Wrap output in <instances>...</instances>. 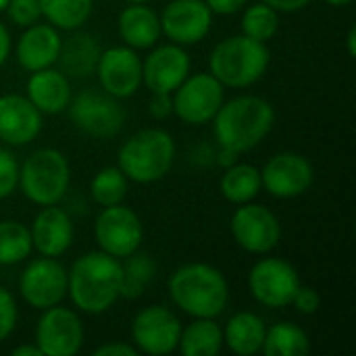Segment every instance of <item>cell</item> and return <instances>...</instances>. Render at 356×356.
Masks as SVG:
<instances>
[{"label": "cell", "instance_id": "5", "mask_svg": "<svg viewBox=\"0 0 356 356\" xmlns=\"http://www.w3.org/2000/svg\"><path fill=\"white\" fill-rule=\"evenodd\" d=\"M175 142L169 131L148 127L123 142L117 156V167L129 181L148 186L161 181L173 167Z\"/></svg>", "mask_w": 356, "mask_h": 356}, {"label": "cell", "instance_id": "10", "mask_svg": "<svg viewBox=\"0 0 356 356\" xmlns=\"http://www.w3.org/2000/svg\"><path fill=\"white\" fill-rule=\"evenodd\" d=\"M236 244L250 254H269L282 240V223L277 215L257 202L238 204L229 221Z\"/></svg>", "mask_w": 356, "mask_h": 356}, {"label": "cell", "instance_id": "47", "mask_svg": "<svg viewBox=\"0 0 356 356\" xmlns=\"http://www.w3.org/2000/svg\"><path fill=\"white\" fill-rule=\"evenodd\" d=\"M127 2H150V0H127Z\"/></svg>", "mask_w": 356, "mask_h": 356}, {"label": "cell", "instance_id": "37", "mask_svg": "<svg viewBox=\"0 0 356 356\" xmlns=\"http://www.w3.org/2000/svg\"><path fill=\"white\" fill-rule=\"evenodd\" d=\"M290 305L300 315H315L319 311V307H321V294L315 288L300 284V288L296 290V294H294V298H292Z\"/></svg>", "mask_w": 356, "mask_h": 356}, {"label": "cell", "instance_id": "35", "mask_svg": "<svg viewBox=\"0 0 356 356\" xmlns=\"http://www.w3.org/2000/svg\"><path fill=\"white\" fill-rule=\"evenodd\" d=\"M6 13H8V19L23 29L38 23L42 17L40 0H10L6 6Z\"/></svg>", "mask_w": 356, "mask_h": 356}, {"label": "cell", "instance_id": "29", "mask_svg": "<svg viewBox=\"0 0 356 356\" xmlns=\"http://www.w3.org/2000/svg\"><path fill=\"white\" fill-rule=\"evenodd\" d=\"M40 8L52 27L75 31L90 19L94 0H40Z\"/></svg>", "mask_w": 356, "mask_h": 356}, {"label": "cell", "instance_id": "41", "mask_svg": "<svg viewBox=\"0 0 356 356\" xmlns=\"http://www.w3.org/2000/svg\"><path fill=\"white\" fill-rule=\"evenodd\" d=\"M265 4H269L273 10L277 13H298L302 10L311 0H261Z\"/></svg>", "mask_w": 356, "mask_h": 356}, {"label": "cell", "instance_id": "22", "mask_svg": "<svg viewBox=\"0 0 356 356\" xmlns=\"http://www.w3.org/2000/svg\"><path fill=\"white\" fill-rule=\"evenodd\" d=\"M27 98L42 115H58L67 111L73 90L69 77L60 69H40L27 79Z\"/></svg>", "mask_w": 356, "mask_h": 356}, {"label": "cell", "instance_id": "18", "mask_svg": "<svg viewBox=\"0 0 356 356\" xmlns=\"http://www.w3.org/2000/svg\"><path fill=\"white\" fill-rule=\"evenodd\" d=\"M192 63L184 46L163 44L148 52L142 60V83L150 94H173L190 75Z\"/></svg>", "mask_w": 356, "mask_h": 356}, {"label": "cell", "instance_id": "40", "mask_svg": "<svg viewBox=\"0 0 356 356\" xmlns=\"http://www.w3.org/2000/svg\"><path fill=\"white\" fill-rule=\"evenodd\" d=\"M94 356H136L140 355L138 348L134 344H125V342H111V344H102L98 346Z\"/></svg>", "mask_w": 356, "mask_h": 356}, {"label": "cell", "instance_id": "32", "mask_svg": "<svg viewBox=\"0 0 356 356\" xmlns=\"http://www.w3.org/2000/svg\"><path fill=\"white\" fill-rule=\"evenodd\" d=\"M123 267V282H121V298L134 300L140 298L146 290V286L152 282L156 273V265L148 254H129L125 259Z\"/></svg>", "mask_w": 356, "mask_h": 356}, {"label": "cell", "instance_id": "8", "mask_svg": "<svg viewBox=\"0 0 356 356\" xmlns=\"http://www.w3.org/2000/svg\"><path fill=\"white\" fill-rule=\"evenodd\" d=\"M94 238L102 252L115 259H127L138 252L144 240V225L138 213L129 207H104L94 223Z\"/></svg>", "mask_w": 356, "mask_h": 356}, {"label": "cell", "instance_id": "15", "mask_svg": "<svg viewBox=\"0 0 356 356\" xmlns=\"http://www.w3.org/2000/svg\"><path fill=\"white\" fill-rule=\"evenodd\" d=\"M313 165L298 152H280L261 169V186L273 198H298L313 186Z\"/></svg>", "mask_w": 356, "mask_h": 356}, {"label": "cell", "instance_id": "19", "mask_svg": "<svg viewBox=\"0 0 356 356\" xmlns=\"http://www.w3.org/2000/svg\"><path fill=\"white\" fill-rule=\"evenodd\" d=\"M42 125V113L27 96H0V142L8 146H25L40 136Z\"/></svg>", "mask_w": 356, "mask_h": 356}, {"label": "cell", "instance_id": "20", "mask_svg": "<svg viewBox=\"0 0 356 356\" xmlns=\"http://www.w3.org/2000/svg\"><path fill=\"white\" fill-rule=\"evenodd\" d=\"M29 236H31V246L33 250H38L40 257L56 259L71 248L75 238V227L65 209L50 204L44 207L33 217Z\"/></svg>", "mask_w": 356, "mask_h": 356}, {"label": "cell", "instance_id": "1", "mask_svg": "<svg viewBox=\"0 0 356 356\" xmlns=\"http://www.w3.org/2000/svg\"><path fill=\"white\" fill-rule=\"evenodd\" d=\"M121 261L102 252H86L67 271V294L73 307L88 315H102L121 298Z\"/></svg>", "mask_w": 356, "mask_h": 356}, {"label": "cell", "instance_id": "14", "mask_svg": "<svg viewBox=\"0 0 356 356\" xmlns=\"http://www.w3.org/2000/svg\"><path fill=\"white\" fill-rule=\"evenodd\" d=\"M19 292L27 307L35 311L60 305L67 296V269L56 259L40 257L23 269L19 277Z\"/></svg>", "mask_w": 356, "mask_h": 356}, {"label": "cell", "instance_id": "39", "mask_svg": "<svg viewBox=\"0 0 356 356\" xmlns=\"http://www.w3.org/2000/svg\"><path fill=\"white\" fill-rule=\"evenodd\" d=\"M207 6L211 8L213 15H223V17H229V15H236L240 13L248 0H204Z\"/></svg>", "mask_w": 356, "mask_h": 356}, {"label": "cell", "instance_id": "27", "mask_svg": "<svg viewBox=\"0 0 356 356\" xmlns=\"http://www.w3.org/2000/svg\"><path fill=\"white\" fill-rule=\"evenodd\" d=\"M219 190H221V196L232 204L252 202L263 190L261 169H257L250 163H234L225 167V173L221 175V181H219Z\"/></svg>", "mask_w": 356, "mask_h": 356}, {"label": "cell", "instance_id": "17", "mask_svg": "<svg viewBox=\"0 0 356 356\" xmlns=\"http://www.w3.org/2000/svg\"><path fill=\"white\" fill-rule=\"evenodd\" d=\"M161 17V31L179 46L202 42L213 27V13L204 0H171Z\"/></svg>", "mask_w": 356, "mask_h": 356}, {"label": "cell", "instance_id": "21", "mask_svg": "<svg viewBox=\"0 0 356 356\" xmlns=\"http://www.w3.org/2000/svg\"><path fill=\"white\" fill-rule=\"evenodd\" d=\"M60 44L63 38L56 27H52L50 23H33L25 27L15 46L17 63L29 73L48 69L58 60Z\"/></svg>", "mask_w": 356, "mask_h": 356}, {"label": "cell", "instance_id": "36", "mask_svg": "<svg viewBox=\"0 0 356 356\" xmlns=\"http://www.w3.org/2000/svg\"><path fill=\"white\" fill-rule=\"evenodd\" d=\"M19 309L8 290L0 286V342H4L17 327Z\"/></svg>", "mask_w": 356, "mask_h": 356}, {"label": "cell", "instance_id": "16", "mask_svg": "<svg viewBox=\"0 0 356 356\" xmlns=\"http://www.w3.org/2000/svg\"><path fill=\"white\" fill-rule=\"evenodd\" d=\"M100 88L123 100L131 98L142 86V60L129 46H113L100 52L96 71Z\"/></svg>", "mask_w": 356, "mask_h": 356}, {"label": "cell", "instance_id": "42", "mask_svg": "<svg viewBox=\"0 0 356 356\" xmlns=\"http://www.w3.org/2000/svg\"><path fill=\"white\" fill-rule=\"evenodd\" d=\"M8 52H10V33H8L6 25L0 21V67L6 63Z\"/></svg>", "mask_w": 356, "mask_h": 356}, {"label": "cell", "instance_id": "26", "mask_svg": "<svg viewBox=\"0 0 356 356\" xmlns=\"http://www.w3.org/2000/svg\"><path fill=\"white\" fill-rule=\"evenodd\" d=\"M223 348V327L215 319H194L181 325L177 350L184 356H217Z\"/></svg>", "mask_w": 356, "mask_h": 356}, {"label": "cell", "instance_id": "31", "mask_svg": "<svg viewBox=\"0 0 356 356\" xmlns=\"http://www.w3.org/2000/svg\"><path fill=\"white\" fill-rule=\"evenodd\" d=\"M127 192H129V179L123 175L119 167L100 169L90 184L92 200L102 209L121 204L127 198Z\"/></svg>", "mask_w": 356, "mask_h": 356}, {"label": "cell", "instance_id": "4", "mask_svg": "<svg viewBox=\"0 0 356 356\" xmlns=\"http://www.w3.org/2000/svg\"><path fill=\"white\" fill-rule=\"evenodd\" d=\"M271 54L267 44L248 35H229L221 40L209 56V73L219 79L223 88L242 90L257 83L267 67Z\"/></svg>", "mask_w": 356, "mask_h": 356}, {"label": "cell", "instance_id": "24", "mask_svg": "<svg viewBox=\"0 0 356 356\" xmlns=\"http://www.w3.org/2000/svg\"><path fill=\"white\" fill-rule=\"evenodd\" d=\"M100 52H102V48H100V42L94 33L75 31L73 35L63 40L56 63L60 65V71L67 77L81 79V77H88L96 71Z\"/></svg>", "mask_w": 356, "mask_h": 356}, {"label": "cell", "instance_id": "11", "mask_svg": "<svg viewBox=\"0 0 356 356\" xmlns=\"http://www.w3.org/2000/svg\"><path fill=\"white\" fill-rule=\"evenodd\" d=\"M300 288V275L284 259L267 257L252 265L248 273V290L252 298L267 309L290 307L296 290Z\"/></svg>", "mask_w": 356, "mask_h": 356}, {"label": "cell", "instance_id": "34", "mask_svg": "<svg viewBox=\"0 0 356 356\" xmlns=\"http://www.w3.org/2000/svg\"><path fill=\"white\" fill-rule=\"evenodd\" d=\"M19 188V161L13 152L0 148V200L8 198Z\"/></svg>", "mask_w": 356, "mask_h": 356}, {"label": "cell", "instance_id": "33", "mask_svg": "<svg viewBox=\"0 0 356 356\" xmlns=\"http://www.w3.org/2000/svg\"><path fill=\"white\" fill-rule=\"evenodd\" d=\"M242 33L257 40V42H263L267 44L280 29V15L277 10H273L269 4L265 2H257V4H250L246 8H242Z\"/></svg>", "mask_w": 356, "mask_h": 356}, {"label": "cell", "instance_id": "2", "mask_svg": "<svg viewBox=\"0 0 356 356\" xmlns=\"http://www.w3.org/2000/svg\"><path fill=\"white\" fill-rule=\"evenodd\" d=\"M273 106L254 94H244L232 100H223L213 117V134L221 150L232 154L250 152L273 129Z\"/></svg>", "mask_w": 356, "mask_h": 356}, {"label": "cell", "instance_id": "28", "mask_svg": "<svg viewBox=\"0 0 356 356\" xmlns=\"http://www.w3.org/2000/svg\"><path fill=\"white\" fill-rule=\"evenodd\" d=\"M309 350V334L294 323H275L267 327L261 348L265 356H305Z\"/></svg>", "mask_w": 356, "mask_h": 356}, {"label": "cell", "instance_id": "38", "mask_svg": "<svg viewBox=\"0 0 356 356\" xmlns=\"http://www.w3.org/2000/svg\"><path fill=\"white\" fill-rule=\"evenodd\" d=\"M148 111L154 119H165L173 113V102H171V94H152Z\"/></svg>", "mask_w": 356, "mask_h": 356}, {"label": "cell", "instance_id": "7", "mask_svg": "<svg viewBox=\"0 0 356 356\" xmlns=\"http://www.w3.org/2000/svg\"><path fill=\"white\" fill-rule=\"evenodd\" d=\"M73 125L98 140L115 138L125 125V108L119 98L100 90H83L75 94L67 106Z\"/></svg>", "mask_w": 356, "mask_h": 356}, {"label": "cell", "instance_id": "45", "mask_svg": "<svg viewBox=\"0 0 356 356\" xmlns=\"http://www.w3.org/2000/svg\"><path fill=\"white\" fill-rule=\"evenodd\" d=\"M323 2H327L330 6H338V8H342V6H348V4H353V0H323Z\"/></svg>", "mask_w": 356, "mask_h": 356}, {"label": "cell", "instance_id": "12", "mask_svg": "<svg viewBox=\"0 0 356 356\" xmlns=\"http://www.w3.org/2000/svg\"><path fill=\"white\" fill-rule=\"evenodd\" d=\"M179 334L181 321L163 305H150L142 309L131 321V342L138 353L144 355L167 356L175 353Z\"/></svg>", "mask_w": 356, "mask_h": 356}, {"label": "cell", "instance_id": "46", "mask_svg": "<svg viewBox=\"0 0 356 356\" xmlns=\"http://www.w3.org/2000/svg\"><path fill=\"white\" fill-rule=\"evenodd\" d=\"M8 2H10V0H0V13H4V10H6Z\"/></svg>", "mask_w": 356, "mask_h": 356}, {"label": "cell", "instance_id": "9", "mask_svg": "<svg viewBox=\"0 0 356 356\" xmlns=\"http://www.w3.org/2000/svg\"><path fill=\"white\" fill-rule=\"evenodd\" d=\"M225 100V88L211 73L188 75L171 94L173 113L188 125L211 123Z\"/></svg>", "mask_w": 356, "mask_h": 356}, {"label": "cell", "instance_id": "30", "mask_svg": "<svg viewBox=\"0 0 356 356\" xmlns=\"http://www.w3.org/2000/svg\"><path fill=\"white\" fill-rule=\"evenodd\" d=\"M31 250L33 246H31L29 227L13 219L0 221V267L23 263Z\"/></svg>", "mask_w": 356, "mask_h": 356}, {"label": "cell", "instance_id": "6", "mask_svg": "<svg viewBox=\"0 0 356 356\" xmlns=\"http://www.w3.org/2000/svg\"><path fill=\"white\" fill-rule=\"evenodd\" d=\"M71 184V167L67 156L54 148H40L19 165V188L23 196L38 204H58Z\"/></svg>", "mask_w": 356, "mask_h": 356}, {"label": "cell", "instance_id": "44", "mask_svg": "<svg viewBox=\"0 0 356 356\" xmlns=\"http://www.w3.org/2000/svg\"><path fill=\"white\" fill-rule=\"evenodd\" d=\"M346 44H348V54L356 56V27H350V31L346 35Z\"/></svg>", "mask_w": 356, "mask_h": 356}, {"label": "cell", "instance_id": "23", "mask_svg": "<svg viewBox=\"0 0 356 356\" xmlns=\"http://www.w3.org/2000/svg\"><path fill=\"white\" fill-rule=\"evenodd\" d=\"M117 31L125 46L134 50L154 48L161 38V17L146 2H129L117 19Z\"/></svg>", "mask_w": 356, "mask_h": 356}, {"label": "cell", "instance_id": "13", "mask_svg": "<svg viewBox=\"0 0 356 356\" xmlns=\"http://www.w3.org/2000/svg\"><path fill=\"white\" fill-rule=\"evenodd\" d=\"M83 323L67 307L54 305L42 311L35 323V346L44 356H73L83 348Z\"/></svg>", "mask_w": 356, "mask_h": 356}, {"label": "cell", "instance_id": "43", "mask_svg": "<svg viewBox=\"0 0 356 356\" xmlns=\"http://www.w3.org/2000/svg\"><path fill=\"white\" fill-rule=\"evenodd\" d=\"M13 356H44L42 355V350L33 344V346H17L15 350H13Z\"/></svg>", "mask_w": 356, "mask_h": 356}, {"label": "cell", "instance_id": "25", "mask_svg": "<svg viewBox=\"0 0 356 356\" xmlns=\"http://www.w3.org/2000/svg\"><path fill=\"white\" fill-rule=\"evenodd\" d=\"M267 325L263 317L250 311L236 313L223 327V344L238 356H252L261 353Z\"/></svg>", "mask_w": 356, "mask_h": 356}, {"label": "cell", "instance_id": "3", "mask_svg": "<svg viewBox=\"0 0 356 356\" xmlns=\"http://www.w3.org/2000/svg\"><path fill=\"white\" fill-rule=\"evenodd\" d=\"M173 305L192 319H217L229 302L225 275L207 263H188L175 269L167 282Z\"/></svg>", "mask_w": 356, "mask_h": 356}]
</instances>
